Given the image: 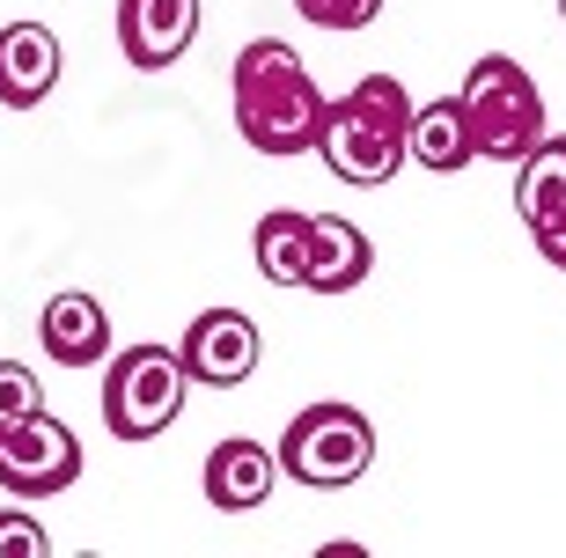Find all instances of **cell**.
Listing matches in <instances>:
<instances>
[{"mask_svg":"<svg viewBox=\"0 0 566 558\" xmlns=\"http://www.w3.org/2000/svg\"><path fill=\"white\" fill-rule=\"evenodd\" d=\"M74 477H82V441H74L66 419L30 412V419H15V427L0 434V493L52 499V493H66Z\"/></svg>","mask_w":566,"mask_h":558,"instance_id":"cell-6","label":"cell"},{"mask_svg":"<svg viewBox=\"0 0 566 558\" xmlns=\"http://www.w3.org/2000/svg\"><path fill=\"white\" fill-rule=\"evenodd\" d=\"M273 455H280V477L310 485V493H338L376 463V427L354 404H310V412L287 419Z\"/></svg>","mask_w":566,"mask_h":558,"instance_id":"cell-4","label":"cell"},{"mask_svg":"<svg viewBox=\"0 0 566 558\" xmlns=\"http://www.w3.org/2000/svg\"><path fill=\"white\" fill-rule=\"evenodd\" d=\"M0 558H52V537L38 529V515L0 507Z\"/></svg>","mask_w":566,"mask_h":558,"instance_id":"cell-18","label":"cell"},{"mask_svg":"<svg viewBox=\"0 0 566 558\" xmlns=\"http://www.w3.org/2000/svg\"><path fill=\"white\" fill-rule=\"evenodd\" d=\"M191 375L177 360V346H126L104 368V427L118 441H155L163 427H177Z\"/></svg>","mask_w":566,"mask_h":558,"instance_id":"cell-5","label":"cell"},{"mask_svg":"<svg viewBox=\"0 0 566 558\" xmlns=\"http://www.w3.org/2000/svg\"><path fill=\"white\" fill-rule=\"evenodd\" d=\"M515 213H523L530 235L566 221V133H545V140L515 162Z\"/></svg>","mask_w":566,"mask_h":558,"instance_id":"cell-14","label":"cell"},{"mask_svg":"<svg viewBox=\"0 0 566 558\" xmlns=\"http://www.w3.org/2000/svg\"><path fill=\"white\" fill-rule=\"evenodd\" d=\"M559 15H566V0H559Z\"/></svg>","mask_w":566,"mask_h":558,"instance_id":"cell-20","label":"cell"},{"mask_svg":"<svg viewBox=\"0 0 566 558\" xmlns=\"http://www.w3.org/2000/svg\"><path fill=\"white\" fill-rule=\"evenodd\" d=\"M273 477H280V455L265 441H213L207 449V499L221 515H251L273 499Z\"/></svg>","mask_w":566,"mask_h":558,"instance_id":"cell-10","label":"cell"},{"mask_svg":"<svg viewBox=\"0 0 566 558\" xmlns=\"http://www.w3.org/2000/svg\"><path fill=\"white\" fill-rule=\"evenodd\" d=\"M38 338L60 368H96V360H111V316H104V302L82 294V287H66V294L44 302Z\"/></svg>","mask_w":566,"mask_h":558,"instance_id":"cell-11","label":"cell"},{"mask_svg":"<svg viewBox=\"0 0 566 558\" xmlns=\"http://www.w3.org/2000/svg\"><path fill=\"white\" fill-rule=\"evenodd\" d=\"M235 133L258 147V155H273V162H294V155H316V133H324V88L310 82V66L302 52L280 38H251L235 52Z\"/></svg>","mask_w":566,"mask_h":558,"instance_id":"cell-1","label":"cell"},{"mask_svg":"<svg viewBox=\"0 0 566 558\" xmlns=\"http://www.w3.org/2000/svg\"><path fill=\"white\" fill-rule=\"evenodd\" d=\"M537 257H545L552 272H566V221L559 228H537Z\"/></svg>","mask_w":566,"mask_h":558,"instance_id":"cell-19","label":"cell"},{"mask_svg":"<svg viewBox=\"0 0 566 558\" xmlns=\"http://www.w3.org/2000/svg\"><path fill=\"white\" fill-rule=\"evenodd\" d=\"M60 38L44 22H8L0 30V104L8 110H38L60 88Z\"/></svg>","mask_w":566,"mask_h":558,"instance_id":"cell-9","label":"cell"},{"mask_svg":"<svg viewBox=\"0 0 566 558\" xmlns=\"http://www.w3.org/2000/svg\"><path fill=\"white\" fill-rule=\"evenodd\" d=\"M294 15L316 30H368L382 15V0H294Z\"/></svg>","mask_w":566,"mask_h":558,"instance_id":"cell-17","label":"cell"},{"mask_svg":"<svg viewBox=\"0 0 566 558\" xmlns=\"http://www.w3.org/2000/svg\"><path fill=\"white\" fill-rule=\"evenodd\" d=\"M405 125H412V96L398 74H360L346 96L324 104V133L316 155L332 162L338 185H390L405 169Z\"/></svg>","mask_w":566,"mask_h":558,"instance_id":"cell-2","label":"cell"},{"mask_svg":"<svg viewBox=\"0 0 566 558\" xmlns=\"http://www.w3.org/2000/svg\"><path fill=\"white\" fill-rule=\"evenodd\" d=\"M258 272L273 280V287H302V257H310V213L294 207H273L258 221Z\"/></svg>","mask_w":566,"mask_h":558,"instance_id":"cell-15","label":"cell"},{"mask_svg":"<svg viewBox=\"0 0 566 558\" xmlns=\"http://www.w3.org/2000/svg\"><path fill=\"white\" fill-rule=\"evenodd\" d=\"M199 38V0H118V52L140 74L177 66Z\"/></svg>","mask_w":566,"mask_h":558,"instance_id":"cell-8","label":"cell"},{"mask_svg":"<svg viewBox=\"0 0 566 558\" xmlns=\"http://www.w3.org/2000/svg\"><path fill=\"white\" fill-rule=\"evenodd\" d=\"M376 265V250L360 235L354 221H338V213H310V257H302V287L310 294H354Z\"/></svg>","mask_w":566,"mask_h":558,"instance_id":"cell-12","label":"cell"},{"mask_svg":"<svg viewBox=\"0 0 566 558\" xmlns=\"http://www.w3.org/2000/svg\"><path fill=\"white\" fill-rule=\"evenodd\" d=\"M405 162H420L427 177H457V169L479 162V140H471L463 96H434V104L412 110V125H405Z\"/></svg>","mask_w":566,"mask_h":558,"instance_id":"cell-13","label":"cell"},{"mask_svg":"<svg viewBox=\"0 0 566 558\" xmlns=\"http://www.w3.org/2000/svg\"><path fill=\"white\" fill-rule=\"evenodd\" d=\"M258 324L243 309H207L191 316L185 346H177V360H185L191 382H207V390H235V382H251L258 375Z\"/></svg>","mask_w":566,"mask_h":558,"instance_id":"cell-7","label":"cell"},{"mask_svg":"<svg viewBox=\"0 0 566 558\" xmlns=\"http://www.w3.org/2000/svg\"><path fill=\"white\" fill-rule=\"evenodd\" d=\"M44 412V390H38V375L22 368V360H0V434L15 427V419Z\"/></svg>","mask_w":566,"mask_h":558,"instance_id":"cell-16","label":"cell"},{"mask_svg":"<svg viewBox=\"0 0 566 558\" xmlns=\"http://www.w3.org/2000/svg\"><path fill=\"white\" fill-rule=\"evenodd\" d=\"M463 118H471V140H479V162H501L515 169L530 147L545 140V96L530 82L523 60H501V52H485L471 74H463Z\"/></svg>","mask_w":566,"mask_h":558,"instance_id":"cell-3","label":"cell"}]
</instances>
